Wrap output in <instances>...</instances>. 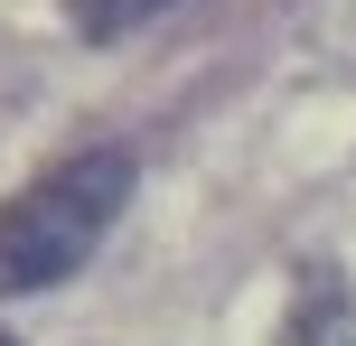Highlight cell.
<instances>
[{
  "instance_id": "cell-1",
  "label": "cell",
  "mask_w": 356,
  "mask_h": 346,
  "mask_svg": "<svg viewBox=\"0 0 356 346\" xmlns=\"http://www.w3.org/2000/svg\"><path fill=\"white\" fill-rule=\"evenodd\" d=\"M131 206V150H75L66 168H47L38 187H19L0 206V291H56L66 272H85V253L113 234V216Z\"/></svg>"
},
{
  "instance_id": "cell-2",
  "label": "cell",
  "mask_w": 356,
  "mask_h": 346,
  "mask_svg": "<svg viewBox=\"0 0 356 346\" xmlns=\"http://www.w3.org/2000/svg\"><path fill=\"white\" fill-rule=\"evenodd\" d=\"M291 346H356V309L338 300V281H309L291 309Z\"/></svg>"
},
{
  "instance_id": "cell-3",
  "label": "cell",
  "mask_w": 356,
  "mask_h": 346,
  "mask_svg": "<svg viewBox=\"0 0 356 346\" xmlns=\"http://www.w3.org/2000/svg\"><path fill=\"white\" fill-rule=\"evenodd\" d=\"M160 10H178V0H66V19L85 37H122V28H150Z\"/></svg>"
},
{
  "instance_id": "cell-4",
  "label": "cell",
  "mask_w": 356,
  "mask_h": 346,
  "mask_svg": "<svg viewBox=\"0 0 356 346\" xmlns=\"http://www.w3.org/2000/svg\"><path fill=\"white\" fill-rule=\"evenodd\" d=\"M0 346H19V337H0Z\"/></svg>"
}]
</instances>
